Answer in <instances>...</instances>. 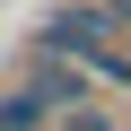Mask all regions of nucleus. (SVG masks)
I'll list each match as a JSON object with an SVG mask.
<instances>
[{
  "mask_svg": "<svg viewBox=\"0 0 131 131\" xmlns=\"http://www.w3.org/2000/svg\"><path fill=\"white\" fill-rule=\"evenodd\" d=\"M79 88H88L79 70H61V61H35V105H44V114H52V105H79Z\"/></svg>",
  "mask_w": 131,
  "mask_h": 131,
  "instance_id": "obj_1",
  "label": "nucleus"
},
{
  "mask_svg": "<svg viewBox=\"0 0 131 131\" xmlns=\"http://www.w3.org/2000/svg\"><path fill=\"white\" fill-rule=\"evenodd\" d=\"M35 114H44V105H35V88H18V96H9V105H0V131H26V122H35Z\"/></svg>",
  "mask_w": 131,
  "mask_h": 131,
  "instance_id": "obj_2",
  "label": "nucleus"
},
{
  "mask_svg": "<svg viewBox=\"0 0 131 131\" xmlns=\"http://www.w3.org/2000/svg\"><path fill=\"white\" fill-rule=\"evenodd\" d=\"M70 131H114V122H105V114H70Z\"/></svg>",
  "mask_w": 131,
  "mask_h": 131,
  "instance_id": "obj_3",
  "label": "nucleus"
},
{
  "mask_svg": "<svg viewBox=\"0 0 131 131\" xmlns=\"http://www.w3.org/2000/svg\"><path fill=\"white\" fill-rule=\"evenodd\" d=\"M114 26H131V0H114Z\"/></svg>",
  "mask_w": 131,
  "mask_h": 131,
  "instance_id": "obj_4",
  "label": "nucleus"
}]
</instances>
